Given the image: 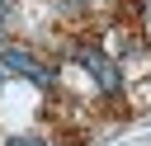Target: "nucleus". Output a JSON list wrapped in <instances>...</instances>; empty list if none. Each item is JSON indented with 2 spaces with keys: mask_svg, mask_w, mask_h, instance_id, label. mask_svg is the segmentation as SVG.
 <instances>
[{
  "mask_svg": "<svg viewBox=\"0 0 151 146\" xmlns=\"http://www.w3.org/2000/svg\"><path fill=\"white\" fill-rule=\"evenodd\" d=\"M0 28H5V0H0Z\"/></svg>",
  "mask_w": 151,
  "mask_h": 146,
  "instance_id": "20e7f679",
  "label": "nucleus"
},
{
  "mask_svg": "<svg viewBox=\"0 0 151 146\" xmlns=\"http://www.w3.org/2000/svg\"><path fill=\"white\" fill-rule=\"evenodd\" d=\"M0 66H5V71H19V75H28L33 85H47V80H52V71H47L38 57L19 52V47H5V52H0Z\"/></svg>",
  "mask_w": 151,
  "mask_h": 146,
  "instance_id": "f257e3e1",
  "label": "nucleus"
},
{
  "mask_svg": "<svg viewBox=\"0 0 151 146\" xmlns=\"http://www.w3.org/2000/svg\"><path fill=\"white\" fill-rule=\"evenodd\" d=\"M0 80H5V71H0Z\"/></svg>",
  "mask_w": 151,
  "mask_h": 146,
  "instance_id": "423d86ee",
  "label": "nucleus"
},
{
  "mask_svg": "<svg viewBox=\"0 0 151 146\" xmlns=\"http://www.w3.org/2000/svg\"><path fill=\"white\" fill-rule=\"evenodd\" d=\"M80 61H85V71L94 75V85L104 89V94H113L123 80H118V66L109 61V57H99V52H80Z\"/></svg>",
  "mask_w": 151,
  "mask_h": 146,
  "instance_id": "f03ea898",
  "label": "nucleus"
},
{
  "mask_svg": "<svg viewBox=\"0 0 151 146\" xmlns=\"http://www.w3.org/2000/svg\"><path fill=\"white\" fill-rule=\"evenodd\" d=\"M5 146H47V141H42V137H9Z\"/></svg>",
  "mask_w": 151,
  "mask_h": 146,
  "instance_id": "7ed1b4c3",
  "label": "nucleus"
},
{
  "mask_svg": "<svg viewBox=\"0 0 151 146\" xmlns=\"http://www.w3.org/2000/svg\"><path fill=\"white\" fill-rule=\"evenodd\" d=\"M146 24H151V0H146Z\"/></svg>",
  "mask_w": 151,
  "mask_h": 146,
  "instance_id": "39448f33",
  "label": "nucleus"
}]
</instances>
